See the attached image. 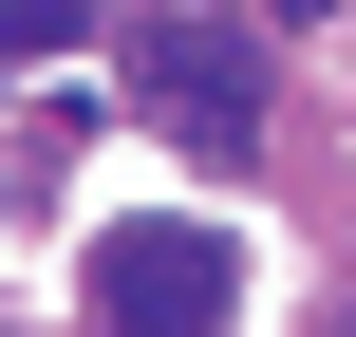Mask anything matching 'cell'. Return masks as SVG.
<instances>
[{
    "label": "cell",
    "mask_w": 356,
    "mask_h": 337,
    "mask_svg": "<svg viewBox=\"0 0 356 337\" xmlns=\"http://www.w3.org/2000/svg\"><path fill=\"white\" fill-rule=\"evenodd\" d=\"M150 113H169V131H225V150H244V113H263V75H244V38H207V19H169V38H150Z\"/></svg>",
    "instance_id": "2"
},
{
    "label": "cell",
    "mask_w": 356,
    "mask_h": 337,
    "mask_svg": "<svg viewBox=\"0 0 356 337\" xmlns=\"http://www.w3.org/2000/svg\"><path fill=\"white\" fill-rule=\"evenodd\" d=\"M56 38H94V0H0V56H56Z\"/></svg>",
    "instance_id": "3"
},
{
    "label": "cell",
    "mask_w": 356,
    "mask_h": 337,
    "mask_svg": "<svg viewBox=\"0 0 356 337\" xmlns=\"http://www.w3.org/2000/svg\"><path fill=\"white\" fill-rule=\"evenodd\" d=\"M263 19H338V0H263Z\"/></svg>",
    "instance_id": "4"
},
{
    "label": "cell",
    "mask_w": 356,
    "mask_h": 337,
    "mask_svg": "<svg viewBox=\"0 0 356 337\" xmlns=\"http://www.w3.org/2000/svg\"><path fill=\"white\" fill-rule=\"evenodd\" d=\"M225 300H244L225 225H113L94 244V337H225Z\"/></svg>",
    "instance_id": "1"
}]
</instances>
